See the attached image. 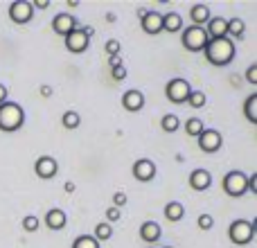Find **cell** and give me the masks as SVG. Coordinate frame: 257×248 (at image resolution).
Here are the masks:
<instances>
[{
    "instance_id": "cell-1",
    "label": "cell",
    "mask_w": 257,
    "mask_h": 248,
    "mask_svg": "<svg viewBox=\"0 0 257 248\" xmlns=\"http://www.w3.org/2000/svg\"><path fill=\"white\" fill-rule=\"evenodd\" d=\"M235 41L228 39V36H221V39H210L208 45L203 48V54L212 66L226 68L235 61Z\"/></svg>"
},
{
    "instance_id": "cell-2",
    "label": "cell",
    "mask_w": 257,
    "mask_h": 248,
    "mask_svg": "<svg viewBox=\"0 0 257 248\" xmlns=\"http://www.w3.org/2000/svg\"><path fill=\"white\" fill-rule=\"evenodd\" d=\"M23 122H25V111L21 104L9 102V99L0 104V131L14 133L23 127Z\"/></svg>"
},
{
    "instance_id": "cell-3",
    "label": "cell",
    "mask_w": 257,
    "mask_h": 248,
    "mask_svg": "<svg viewBox=\"0 0 257 248\" xmlns=\"http://www.w3.org/2000/svg\"><path fill=\"white\" fill-rule=\"evenodd\" d=\"M257 232V219L253 221H246V219H237V221L230 223V228H228V237H230L232 244L237 246H246L253 241Z\"/></svg>"
},
{
    "instance_id": "cell-4",
    "label": "cell",
    "mask_w": 257,
    "mask_h": 248,
    "mask_svg": "<svg viewBox=\"0 0 257 248\" xmlns=\"http://www.w3.org/2000/svg\"><path fill=\"white\" fill-rule=\"evenodd\" d=\"M208 41H210V36H208V32H205V27H196V25L185 27L183 36H181L183 48L190 50V52H203Z\"/></svg>"
},
{
    "instance_id": "cell-5",
    "label": "cell",
    "mask_w": 257,
    "mask_h": 248,
    "mask_svg": "<svg viewBox=\"0 0 257 248\" xmlns=\"http://www.w3.org/2000/svg\"><path fill=\"white\" fill-rule=\"evenodd\" d=\"M246 174L239 172V169H232V172H228L226 176H223V192H226L228 196H232V199H241V196L248 192V187H246Z\"/></svg>"
},
{
    "instance_id": "cell-6",
    "label": "cell",
    "mask_w": 257,
    "mask_h": 248,
    "mask_svg": "<svg viewBox=\"0 0 257 248\" xmlns=\"http://www.w3.org/2000/svg\"><path fill=\"white\" fill-rule=\"evenodd\" d=\"M192 93V86L187 79H181V77H174V79L167 81V86H165V95H167V99L172 104H183L187 102V97H190Z\"/></svg>"
},
{
    "instance_id": "cell-7",
    "label": "cell",
    "mask_w": 257,
    "mask_h": 248,
    "mask_svg": "<svg viewBox=\"0 0 257 248\" xmlns=\"http://www.w3.org/2000/svg\"><path fill=\"white\" fill-rule=\"evenodd\" d=\"M196 142H199V149L203 151V154H217L223 145V138L217 129L205 127L203 131H201V136L196 138Z\"/></svg>"
},
{
    "instance_id": "cell-8",
    "label": "cell",
    "mask_w": 257,
    "mask_h": 248,
    "mask_svg": "<svg viewBox=\"0 0 257 248\" xmlns=\"http://www.w3.org/2000/svg\"><path fill=\"white\" fill-rule=\"evenodd\" d=\"M9 18H12L16 25H27V23L34 18V7H32L30 0H14L9 5Z\"/></svg>"
},
{
    "instance_id": "cell-9",
    "label": "cell",
    "mask_w": 257,
    "mask_h": 248,
    "mask_svg": "<svg viewBox=\"0 0 257 248\" xmlns=\"http://www.w3.org/2000/svg\"><path fill=\"white\" fill-rule=\"evenodd\" d=\"M63 39H66V50H68V52H72V54L86 52V50H88V45H90V39L84 34V32H81V25L75 27V30H72L68 36H63Z\"/></svg>"
},
{
    "instance_id": "cell-10",
    "label": "cell",
    "mask_w": 257,
    "mask_h": 248,
    "mask_svg": "<svg viewBox=\"0 0 257 248\" xmlns=\"http://www.w3.org/2000/svg\"><path fill=\"white\" fill-rule=\"evenodd\" d=\"M140 27L145 34L149 36H156L163 32V14L154 12V9H149V12H145L140 16Z\"/></svg>"
},
{
    "instance_id": "cell-11",
    "label": "cell",
    "mask_w": 257,
    "mask_h": 248,
    "mask_svg": "<svg viewBox=\"0 0 257 248\" xmlns=\"http://www.w3.org/2000/svg\"><path fill=\"white\" fill-rule=\"evenodd\" d=\"M59 172V163L52 158V156H41V158H36L34 163V174L39 178H43V181H50V178H54Z\"/></svg>"
},
{
    "instance_id": "cell-12",
    "label": "cell",
    "mask_w": 257,
    "mask_h": 248,
    "mask_svg": "<svg viewBox=\"0 0 257 248\" xmlns=\"http://www.w3.org/2000/svg\"><path fill=\"white\" fill-rule=\"evenodd\" d=\"M131 172H133V176H136V181L149 183V181H154L156 178V163L154 160H149V158H140V160L133 163Z\"/></svg>"
},
{
    "instance_id": "cell-13",
    "label": "cell",
    "mask_w": 257,
    "mask_h": 248,
    "mask_svg": "<svg viewBox=\"0 0 257 248\" xmlns=\"http://www.w3.org/2000/svg\"><path fill=\"white\" fill-rule=\"evenodd\" d=\"M75 27H79V21L75 16H70V14H57L52 18V30L61 36H68Z\"/></svg>"
},
{
    "instance_id": "cell-14",
    "label": "cell",
    "mask_w": 257,
    "mask_h": 248,
    "mask_svg": "<svg viewBox=\"0 0 257 248\" xmlns=\"http://www.w3.org/2000/svg\"><path fill=\"white\" fill-rule=\"evenodd\" d=\"M187 181H190V187L194 192H205V190H210V185H212V174H210L208 169H194Z\"/></svg>"
},
{
    "instance_id": "cell-15",
    "label": "cell",
    "mask_w": 257,
    "mask_h": 248,
    "mask_svg": "<svg viewBox=\"0 0 257 248\" xmlns=\"http://www.w3.org/2000/svg\"><path fill=\"white\" fill-rule=\"evenodd\" d=\"M122 106H124L128 113L142 111V106H145V95H142L140 90H136V88L126 90V93L122 95Z\"/></svg>"
},
{
    "instance_id": "cell-16",
    "label": "cell",
    "mask_w": 257,
    "mask_h": 248,
    "mask_svg": "<svg viewBox=\"0 0 257 248\" xmlns=\"http://www.w3.org/2000/svg\"><path fill=\"white\" fill-rule=\"evenodd\" d=\"M160 235H163V230H160V223L158 221H145L140 226V239L147 241V244H156V241L160 239Z\"/></svg>"
},
{
    "instance_id": "cell-17",
    "label": "cell",
    "mask_w": 257,
    "mask_h": 248,
    "mask_svg": "<svg viewBox=\"0 0 257 248\" xmlns=\"http://www.w3.org/2000/svg\"><path fill=\"white\" fill-rule=\"evenodd\" d=\"M190 18H192V25H196V27H205V25H208V21L212 18V14H210V7H208V5L199 3V5H192V9H190Z\"/></svg>"
},
{
    "instance_id": "cell-18",
    "label": "cell",
    "mask_w": 257,
    "mask_h": 248,
    "mask_svg": "<svg viewBox=\"0 0 257 248\" xmlns=\"http://www.w3.org/2000/svg\"><path fill=\"white\" fill-rule=\"evenodd\" d=\"M205 32H208L210 39H221V36H228V21L221 16H212L208 21V25H205Z\"/></svg>"
},
{
    "instance_id": "cell-19",
    "label": "cell",
    "mask_w": 257,
    "mask_h": 248,
    "mask_svg": "<svg viewBox=\"0 0 257 248\" xmlns=\"http://www.w3.org/2000/svg\"><path fill=\"white\" fill-rule=\"evenodd\" d=\"M66 223H68V217L63 210H59V208L48 210V214H45V226H48L50 230H63Z\"/></svg>"
},
{
    "instance_id": "cell-20",
    "label": "cell",
    "mask_w": 257,
    "mask_h": 248,
    "mask_svg": "<svg viewBox=\"0 0 257 248\" xmlns=\"http://www.w3.org/2000/svg\"><path fill=\"white\" fill-rule=\"evenodd\" d=\"M165 217H167L172 223L181 221V219L185 217V205H183L181 201H169V203L165 205Z\"/></svg>"
},
{
    "instance_id": "cell-21",
    "label": "cell",
    "mask_w": 257,
    "mask_h": 248,
    "mask_svg": "<svg viewBox=\"0 0 257 248\" xmlns=\"http://www.w3.org/2000/svg\"><path fill=\"white\" fill-rule=\"evenodd\" d=\"M181 30H183L181 14H176V12L163 14V32H181Z\"/></svg>"
},
{
    "instance_id": "cell-22",
    "label": "cell",
    "mask_w": 257,
    "mask_h": 248,
    "mask_svg": "<svg viewBox=\"0 0 257 248\" xmlns=\"http://www.w3.org/2000/svg\"><path fill=\"white\" fill-rule=\"evenodd\" d=\"M228 39H232V41H237V39H244V34H246V23L241 21V18H230L228 21Z\"/></svg>"
},
{
    "instance_id": "cell-23",
    "label": "cell",
    "mask_w": 257,
    "mask_h": 248,
    "mask_svg": "<svg viewBox=\"0 0 257 248\" xmlns=\"http://www.w3.org/2000/svg\"><path fill=\"white\" fill-rule=\"evenodd\" d=\"M244 113H246V120L250 124H257V93L248 95V99L244 104Z\"/></svg>"
},
{
    "instance_id": "cell-24",
    "label": "cell",
    "mask_w": 257,
    "mask_h": 248,
    "mask_svg": "<svg viewBox=\"0 0 257 248\" xmlns=\"http://www.w3.org/2000/svg\"><path fill=\"white\" fill-rule=\"evenodd\" d=\"M61 124L63 129H68V131H72V129H77L81 124V115L77 111H66L61 115Z\"/></svg>"
},
{
    "instance_id": "cell-25",
    "label": "cell",
    "mask_w": 257,
    "mask_h": 248,
    "mask_svg": "<svg viewBox=\"0 0 257 248\" xmlns=\"http://www.w3.org/2000/svg\"><path fill=\"white\" fill-rule=\"evenodd\" d=\"M160 127H163L165 133H174L181 127V120H178V115H174V113H167V115L160 120Z\"/></svg>"
},
{
    "instance_id": "cell-26",
    "label": "cell",
    "mask_w": 257,
    "mask_h": 248,
    "mask_svg": "<svg viewBox=\"0 0 257 248\" xmlns=\"http://www.w3.org/2000/svg\"><path fill=\"white\" fill-rule=\"evenodd\" d=\"M95 239L97 241H108L113 237V228H111V223H106V221H102V223H97L95 226Z\"/></svg>"
},
{
    "instance_id": "cell-27",
    "label": "cell",
    "mask_w": 257,
    "mask_h": 248,
    "mask_svg": "<svg viewBox=\"0 0 257 248\" xmlns=\"http://www.w3.org/2000/svg\"><path fill=\"white\" fill-rule=\"evenodd\" d=\"M203 129H205L203 120H199V117H190V120L185 122V131H187V136H192V138H199Z\"/></svg>"
},
{
    "instance_id": "cell-28",
    "label": "cell",
    "mask_w": 257,
    "mask_h": 248,
    "mask_svg": "<svg viewBox=\"0 0 257 248\" xmlns=\"http://www.w3.org/2000/svg\"><path fill=\"white\" fill-rule=\"evenodd\" d=\"M72 248H99V241L93 235H79L72 241Z\"/></svg>"
},
{
    "instance_id": "cell-29",
    "label": "cell",
    "mask_w": 257,
    "mask_h": 248,
    "mask_svg": "<svg viewBox=\"0 0 257 248\" xmlns=\"http://www.w3.org/2000/svg\"><path fill=\"white\" fill-rule=\"evenodd\" d=\"M205 102H208V97L203 95V90H192L190 97H187V104H190L192 108H203Z\"/></svg>"
},
{
    "instance_id": "cell-30",
    "label": "cell",
    "mask_w": 257,
    "mask_h": 248,
    "mask_svg": "<svg viewBox=\"0 0 257 248\" xmlns=\"http://www.w3.org/2000/svg\"><path fill=\"white\" fill-rule=\"evenodd\" d=\"M41 226V219L34 217V214H27V217H23V230L25 232H36Z\"/></svg>"
},
{
    "instance_id": "cell-31",
    "label": "cell",
    "mask_w": 257,
    "mask_h": 248,
    "mask_svg": "<svg viewBox=\"0 0 257 248\" xmlns=\"http://www.w3.org/2000/svg\"><path fill=\"white\" fill-rule=\"evenodd\" d=\"M120 41L117 39H108L106 43H104V52L108 54V57H120Z\"/></svg>"
},
{
    "instance_id": "cell-32",
    "label": "cell",
    "mask_w": 257,
    "mask_h": 248,
    "mask_svg": "<svg viewBox=\"0 0 257 248\" xmlns=\"http://www.w3.org/2000/svg\"><path fill=\"white\" fill-rule=\"evenodd\" d=\"M196 223H199V228H201V230H212V226H214V219L210 217V214H201V217H199V221H196Z\"/></svg>"
},
{
    "instance_id": "cell-33",
    "label": "cell",
    "mask_w": 257,
    "mask_h": 248,
    "mask_svg": "<svg viewBox=\"0 0 257 248\" xmlns=\"http://www.w3.org/2000/svg\"><path fill=\"white\" fill-rule=\"evenodd\" d=\"M246 81L257 86V63H250L248 66V70H246Z\"/></svg>"
},
{
    "instance_id": "cell-34",
    "label": "cell",
    "mask_w": 257,
    "mask_h": 248,
    "mask_svg": "<svg viewBox=\"0 0 257 248\" xmlns=\"http://www.w3.org/2000/svg\"><path fill=\"white\" fill-rule=\"evenodd\" d=\"M122 205H126V194L124 192H115V194H113V208L120 210Z\"/></svg>"
},
{
    "instance_id": "cell-35",
    "label": "cell",
    "mask_w": 257,
    "mask_h": 248,
    "mask_svg": "<svg viewBox=\"0 0 257 248\" xmlns=\"http://www.w3.org/2000/svg\"><path fill=\"white\" fill-rule=\"evenodd\" d=\"M115 221H120V210L111 205V208L106 210V223H115Z\"/></svg>"
},
{
    "instance_id": "cell-36",
    "label": "cell",
    "mask_w": 257,
    "mask_h": 248,
    "mask_svg": "<svg viewBox=\"0 0 257 248\" xmlns=\"http://www.w3.org/2000/svg\"><path fill=\"white\" fill-rule=\"evenodd\" d=\"M246 187H248V192L257 194V172H253L248 178H246Z\"/></svg>"
},
{
    "instance_id": "cell-37",
    "label": "cell",
    "mask_w": 257,
    "mask_h": 248,
    "mask_svg": "<svg viewBox=\"0 0 257 248\" xmlns=\"http://www.w3.org/2000/svg\"><path fill=\"white\" fill-rule=\"evenodd\" d=\"M113 79H115V81H124V79H126V70H124V66L113 68Z\"/></svg>"
},
{
    "instance_id": "cell-38",
    "label": "cell",
    "mask_w": 257,
    "mask_h": 248,
    "mask_svg": "<svg viewBox=\"0 0 257 248\" xmlns=\"http://www.w3.org/2000/svg\"><path fill=\"white\" fill-rule=\"evenodd\" d=\"M32 7L41 9V12H45V9H50V3L48 0H36V3H32Z\"/></svg>"
},
{
    "instance_id": "cell-39",
    "label": "cell",
    "mask_w": 257,
    "mask_h": 248,
    "mask_svg": "<svg viewBox=\"0 0 257 248\" xmlns=\"http://www.w3.org/2000/svg\"><path fill=\"white\" fill-rule=\"evenodd\" d=\"M108 66H111V70H113V68H120L122 66V59L120 57H108Z\"/></svg>"
},
{
    "instance_id": "cell-40",
    "label": "cell",
    "mask_w": 257,
    "mask_h": 248,
    "mask_svg": "<svg viewBox=\"0 0 257 248\" xmlns=\"http://www.w3.org/2000/svg\"><path fill=\"white\" fill-rule=\"evenodd\" d=\"M41 95L43 97H52V86H41Z\"/></svg>"
},
{
    "instance_id": "cell-41",
    "label": "cell",
    "mask_w": 257,
    "mask_h": 248,
    "mask_svg": "<svg viewBox=\"0 0 257 248\" xmlns=\"http://www.w3.org/2000/svg\"><path fill=\"white\" fill-rule=\"evenodd\" d=\"M7 93H9V90L5 88L3 84H0V104H3V102H7Z\"/></svg>"
},
{
    "instance_id": "cell-42",
    "label": "cell",
    "mask_w": 257,
    "mask_h": 248,
    "mask_svg": "<svg viewBox=\"0 0 257 248\" xmlns=\"http://www.w3.org/2000/svg\"><path fill=\"white\" fill-rule=\"evenodd\" d=\"M63 190H66L68 194H70V192H75V183H72V181H68L66 185H63Z\"/></svg>"
},
{
    "instance_id": "cell-43",
    "label": "cell",
    "mask_w": 257,
    "mask_h": 248,
    "mask_svg": "<svg viewBox=\"0 0 257 248\" xmlns=\"http://www.w3.org/2000/svg\"><path fill=\"white\" fill-rule=\"evenodd\" d=\"M68 7H70V9L79 7V0H68Z\"/></svg>"
},
{
    "instance_id": "cell-44",
    "label": "cell",
    "mask_w": 257,
    "mask_h": 248,
    "mask_svg": "<svg viewBox=\"0 0 257 248\" xmlns=\"http://www.w3.org/2000/svg\"><path fill=\"white\" fill-rule=\"evenodd\" d=\"M165 248H174V246H165Z\"/></svg>"
},
{
    "instance_id": "cell-45",
    "label": "cell",
    "mask_w": 257,
    "mask_h": 248,
    "mask_svg": "<svg viewBox=\"0 0 257 248\" xmlns=\"http://www.w3.org/2000/svg\"><path fill=\"white\" fill-rule=\"evenodd\" d=\"M149 248H151V246H149Z\"/></svg>"
}]
</instances>
